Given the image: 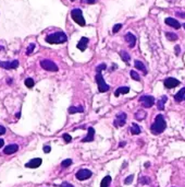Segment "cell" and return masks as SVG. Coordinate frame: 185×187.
Here are the masks:
<instances>
[{"mask_svg":"<svg viewBox=\"0 0 185 187\" xmlns=\"http://www.w3.org/2000/svg\"><path fill=\"white\" fill-rule=\"evenodd\" d=\"M167 128V123L164 121V118L162 115H158L156 117L154 124L150 127V130L154 135H160L161 133H163L164 129Z\"/></svg>","mask_w":185,"mask_h":187,"instance_id":"1","label":"cell"},{"mask_svg":"<svg viewBox=\"0 0 185 187\" xmlns=\"http://www.w3.org/2000/svg\"><path fill=\"white\" fill-rule=\"evenodd\" d=\"M68 41V37L63 32H56L46 37V42L49 44H62Z\"/></svg>","mask_w":185,"mask_h":187,"instance_id":"2","label":"cell"},{"mask_svg":"<svg viewBox=\"0 0 185 187\" xmlns=\"http://www.w3.org/2000/svg\"><path fill=\"white\" fill-rule=\"evenodd\" d=\"M96 77H95V80L97 82V84H98V90L99 92H107L109 91L110 87L106 83V81L104 80L102 78V75H101V71H96Z\"/></svg>","mask_w":185,"mask_h":187,"instance_id":"3","label":"cell"},{"mask_svg":"<svg viewBox=\"0 0 185 187\" xmlns=\"http://www.w3.org/2000/svg\"><path fill=\"white\" fill-rule=\"evenodd\" d=\"M71 15H72V19H73L78 25H81V26H84V25H85V19H84L83 12H82L81 9H73L71 11Z\"/></svg>","mask_w":185,"mask_h":187,"instance_id":"4","label":"cell"},{"mask_svg":"<svg viewBox=\"0 0 185 187\" xmlns=\"http://www.w3.org/2000/svg\"><path fill=\"white\" fill-rule=\"evenodd\" d=\"M40 66H42L43 69L47 70V71H54V72H56V71L59 70L57 65L54 61L49 60V59H44V60L40 61Z\"/></svg>","mask_w":185,"mask_h":187,"instance_id":"5","label":"cell"},{"mask_svg":"<svg viewBox=\"0 0 185 187\" xmlns=\"http://www.w3.org/2000/svg\"><path fill=\"white\" fill-rule=\"evenodd\" d=\"M139 102L143 104L144 107L148 109V107H151V106L154 105L155 99H154V97H151V95H143V97H140Z\"/></svg>","mask_w":185,"mask_h":187,"instance_id":"6","label":"cell"},{"mask_svg":"<svg viewBox=\"0 0 185 187\" xmlns=\"http://www.w3.org/2000/svg\"><path fill=\"white\" fill-rule=\"evenodd\" d=\"M126 123V114L125 113H119L116 114V118H114L113 121V126L114 127H121Z\"/></svg>","mask_w":185,"mask_h":187,"instance_id":"7","label":"cell"},{"mask_svg":"<svg viewBox=\"0 0 185 187\" xmlns=\"http://www.w3.org/2000/svg\"><path fill=\"white\" fill-rule=\"evenodd\" d=\"M92 173L90 172V170H80L78 173H76V178L78 179H80V181H85V179H87V178H90V176H92Z\"/></svg>","mask_w":185,"mask_h":187,"instance_id":"8","label":"cell"},{"mask_svg":"<svg viewBox=\"0 0 185 187\" xmlns=\"http://www.w3.org/2000/svg\"><path fill=\"white\" fill-rule=\"evenodd\" d=\"M0 67L4 68V69H15L19 67L18 60H12V61H0Z\"/></svg>","mask_w":185,"mask_h":187,"instance_id":"9","label":"cell"},{"mask_svg":"<svg viewBox=\"0 0 185 187\" xmlns=\"http://www.w3.org/2000/svg\"><path fill=\"white\" fill-rule=\"evenodd\" d=\"M163 84L167 89H173V87H178L180 84V81L176 80L175 78H167L164 80Z\"/></svg>","mask_w":185,"mask_h":187,"instance_id":"10","label":"cell"},{"mask_svg":"<svg viewBox=\"0 0 185 187\" xmlns=\"http://www.w3.org/2000/svg\"><path fill=\"white\" fill-rule=\"evenodd\" d=\"M124 38H125V41L128 42V46L131 47V48H133L135 46V44H136V37H135L134 34H132V33H126L125 34V36H124Z\"/></svg>","mask_w":185,"mask_h":187,"instance_id":"11","label":"cell"},{"mask_svg":"<svg viewBox=\"0 0 185 187\" xmlns=\"http://www.w3.org/2000/svg\"><path fill=\"white\" fill-rule=\"evenodd\" d=\"M42 162H43L42 159H39V158H36V159H33V160H31L30 162H27L26 164H25V166H26V167H28V169H36V167L40 166Z\"/></svg>","mask_w":185,"mask_h":187,"instance_id":"12","label":"cell"},{"mask_svg":"<svg viewBox=\"0 0 185 187\" xmlns=\"http://www.w3.org/2000/svg\"><path fill=\"white\" fill-rule=\"evenodd\" d=\"M164 22H166V24H168L171 27H173L175 30H179L180 27H181V24L179 23V21H176L175 19H173V18H167Z\"/></svg>","mask_w":185,"mask_h":187,"instance_id":"13","label":"cell"},{"mask_svg":"<svg viewBox=\"0 0 185 187\" xmlns=\"http://www.w3.org/2000/svg\"><path fill=\"white\" fill-rule=\"evenodd\" d=\"M87 131H88V133H87V136L82 140L83 142H90L94 140V138H95V129H94L92 127H90Z\"/></svg>","mask_w":185,"mask_h":187,"instance_id":"14","label":"cell"},{"mask_svg":"<svg viewBox=\"0 0 185 187\" xmlns=\"http://www.w3.org/2000/svg\"><path fill=\"white\" fill-rule=\"evenodd\" d=\"M88 42H90V39L87 38V37H82V38L80 39V42L78 43V48L80 49V51H84L86 49L87 45H88Z\"/></svg>","mask_w":185,"mask_h":187,"instance_id":"15","label":"cell"},{"mask_svg":"<svg viewBox=\"0 0 185 187\" xmlns=\"http://www.w3.org/2000/svg\"><path fill=\"white\" fill-rule=\"evenodd\" d=\"M18 150H19V146L18 145H9L3 149V153L4 154H12V153H14V152H16Z\"/></svg>","mask_w":185,"mask_h":187,"instance_id":"16","label":"cell"},{"mask_svg":"<svg viewBox=\"0 0 185 187\" xmlns=\"http://www.w3.org/2000/svg\"><path fill=\"white\" fill-rule=\"evenodd\" d=\"M184 97H185V87H182V89L174 95V100H175L176 102H182V101L184 100Z\"/></svg>","mask_w":185,"mask_h":187,"instance_id":"17","label":"cell"},{"mask_svg":"<svg viewBox=\"0 0 185 187\" xmlns=\"http://www.w3.org/2000/svg\"><path fill=\"white\" fill-rule=\"evenodd\" d=\"M134 65H135V67L137 68L138 70H140L142 72L144 73V75H147V69H146V67H145V65H144L142 61H139V60H135L134 61Z\"/></svg>","mask_w":185,"mask_h":187,"instance_id":"18","label":"cell"},{"mask_svg":"<svg viewBox=\"0 0 185 187\" xmlns=\"http://www.w3.org/2000/svg\"><path fill=\"white\" fill-rule=\"evenodd\" d=\"M130 92V87H120L116 89V91L114 92V97H119L120 94H126Z\"/></svg>","mask_w":185,"mask_h":187,"instance_id":"19","label":"cell"},{"mask_svg":"<svg viewBox=\"0 0 185 187\" xmlns=\"http://www.w3.org/2000/svg\"><path fill=\"white\" fill-rule=\"evenodd\" d=\"M130 131H131L132 135H138V133H140L142 129H140V127L136 123H134V124H132L131 128H130Z\"/></svg>","mask_w":185,"mask_h":187,"instance_id":"20","label":"cell"},{"mask_svg":"<svg viewBox=\"0 0 185 187\" xmlns=\"http://www.w3.org/2000/svg\"><path fill=\"white\" fill-rule=\"evenodd\" d=\"M168 97H166V95H163V97L160 99V100H158V104H157V107H158V109H160V111H162V109H164V103L167 102Z\"/></svg>","mask_w":185,"mask_h":187,"instance_id":"21","label":"cell"},{"mask_svg":"<svg viewBox=\"0 0 185 187\" xmlns=\"http://www.w3.org/2000/svg\"><path fill=\"white\" fill-rule=\"evenodd\" d=\"M134 116L137 121H143V119L146 118V112H144V111H137V112L135 113Z\"/></svg>","mask_w":185,"mask_h":187,"instance_id":"22","label":"cell"},{"mask_svg":"<svg viewBox=\"0 0 185 187\" xmlns=\"http://www.w3.org/2000/svg\"><path fill=\"white\" fill-rule=\"evenodd\" d=\"M111 183V176H109V175H107L106 177L102 178L101 181V184H100V187H109V185H110Z\"/></svg>","mask_w":185,"mask_h":187,"instance_id":"23","label":"cell"},{"mask_svg":"<svg viewBox=\"0 0 185 187\" xmlns=\"http://www.w3.org/2000/svg\"><path fill=\"white\" fill-rule=\"evenodd\" d=\"M83 111H84V109L82 106H71V107H69L70 114H75V113L83 112Z\"/></svg>","mask_w":185,"mask_h":187,"instance_id":"24","label":"cell"},{"mask_svg":"<svg viewBox=\"0 0 185 187\" xmlns=\"http://www.w3.org/2000/svg\"><path fill=\"white\" fill-rule=\"evenodd\" d=\"M120 56H121V58L123 59V61H125V63H128V61H130V59H131V57H130L128 53V51H120Z\"/></svg>","mask_w":185,"mask_h":187,"instance_id":"25","label":"cell"},{"mask_svg":"<svg viewBox=\"0 0 185 187\" xmlns=\"http://www.w3.org/2000/svg\"><path fill=\"white\" fill-rule=\"evenodd\" d=\"M166 37H167L169 41H176V39H178V35L174 33H171V32H167V33H166Z\"/></svg>","mask_w":185,"mask_h":187,"instance_id":"26","label":"cell"},{"mask_svg":"<svg viewBox=\"0 0 185 187\" xmlns=\"http://www.w3.org/2000/svg\"><path fill=\"white\" fill-rule=\"evenodd\" d=\"M130 75H131L132 79H134L135 81H139L140 79H139V75H138L136 71H134V70H132L131 72H130Z\"/></svg>","mask_w":185,"mask_h":187,"instance_id":"27","label":"cell"},{"mask_svg":"<svg viewBox=\"0 0 185 187\" xmlns=\"http://www.w3.org/2000/svg\"><path fill=\"white\" fill-rule=\"evenodd\" d=\"M72 164V160L71 159H66V160H63L62 163H61V166L62 167H69Z\"/></svg>","mask_w":185,"mask_h":187,"instance_id":"28","label":"cell"},{"mask_svg":"<svg viewBox=\"0 0 185 187\" xmlns=\"http://www.w3.org/2000/svg\"><path fill=\"white\" fill-rule=\"evenodd\" d=\"M25 85L27 87H34V80L32 78H27L25 80Z\"/></svg>","mask_w":185,"mask_h":187,"instance_id":"29","label":"cell"},{"mask_svg":"<svg viewBox=\"0 0 185 187\" xmlns=\"http://www.w3.org/2000/svg\"><path fill=\"white\" fill-rule=\"evenodd\" d=\"M121 27H122V24H116L113 26V29H112V32H113V33H118V32H119L120 30H121Z\"/></svg>","mask_w":185,"mask_h":187,"instance_id":"30","label":"cell"},{"mask_svg":"<svg viewBox=\"0 0 185 187\" xmlns=\"http://www.w3.org/2000/svg\"><path fill=\"white\" fill-rule=\"evenodd\" d=\"M63 139L66 140V143H69V142H71V141H72V137L70 136L69 133H64V135H63Z\"/></svg>","mask_w":185,"mask_h":187,"instance_id":"31","label":"cell"},{"mask_svg":"<svg viewBox=\"0 0 185 187\" xmlns=\"http://www.w3.org/2000/svg\"><path fill=\"white\" fill-rule=\"evenodd\" d=\"M133 178H134V175H130V176H128V177L125 178V181H124V183H125L126 185L131 184L132 181H133Z\"/></svg>","mask_w":185,"mask_h":187,"instance_id":"32","label":"cell"},{"mask_svg":"<svg viewBox=\"0 0 185 187\" xmlns=\"http://www.w3.org/2000/svg\"><path fill=\"white\" fill-rule=\"evenodd\" d=\"M34 48H35V44H31L30 46H28V48H27V51H26V54L27 55H30L32 51H34Z\"/></svg>","mask_w":185,"mask_h":187,"instance_id":"33","label":"cell"},{"mask_svg":"<svg viewBox=\"0 0 185 187\" xmlns=\"http://www.w3.org/2000/svg\"><path fill=\"white\" fill-rule=\"evenodd\" d=\"M107 66H106V63H101V65H99L97 68H96V71H102L104 69H106Z\"/></svg>","mask_w":185,"mask_h":187,"instance_id":"34","label":"cell"},{"mask_svg":"<svg viewBox=\"0 0 185 187\" xmlns=\"http://www.w3.org/2000/svg\"><path fill=\"white\" fill-rule=\"evenodd\" d=\"M60 187H74L72 184H70V183H68V182H63L62 184L60 185Z\"/></svg>","mask_w":185,"mask_h":187,"instance_id":"35","label":"cell"},{"mask_svg":"<svg viewBox=\"0 0 185 187\" xmlns=\"http://www.w3.org/2000/svg\"><path fill=\"white\" fill-rule=\"evenodd\" d=\"M50 151H51V148L49 146H45V147H44V152H45V153H49Z\"/></svg>","mask_w":185,"mask_h":187,"instance_id":"36","label":"cell"},{"mask_svg":"<svg viewBox=\"0 0 185 187\" xmlns=\"http://www.w3.org/2000/svg\"><path fill=\"white\" fill-rule=\"evenodd\" d=\"M6 131H7V129L4 128V127L0 126V136H1V135H4V133H6Z\"/></svg>","mask_w":185,"mask_h":187,"instance_id":"37","label":"cell"},{"mask_svg":"<svg viewBox=\"0 0 185 187\" xmlns=\"http://www.w3.org/2000/svg\"><path fill=\"white\" fill-rule=\"evenodd\" d=\"M96 0H82V2L84 3H88V5H92V3H95Z\"/></svg>","mask_w":185,"mask_h":187,"instance_id":"38","label":"cell"},{"mask_svg":"<svg viewBox=\"0 0 185 187\" xmlns=\"http://www.w3.org/2000/svg\"><path fill=\"white\" fill-rule=\"evenodd\" d=\"M3 145H4V141H3V139H0V148H2Z\"/></svg>","mask_w":185,"mask_h":187,"instance_id":"39","label":"cell"},{"mask_svg":"<svg viewBox=\"0 0 185 187\" xmlns=\"http://www.w3.org/2000/svg\"><path fill=\"white\" fill-rule=\"evenodd\" d=\"M180 54V46H176V55Z\"/></svg>","mask_w":185,"mask_h":187,"instance_id":"40","label":"cell"},{"mask_svg":"<svg viewBox=\"0 0 185 187\" xmlns=\"http://www.w3.org/2000/svg\"><path fill=\"white\" fill-rule=\"evenodd\" d=\"M124 145H125V142H121V143H120V147H123Z\"/></svg>","mask_w":185,"mask_h":187,"instance_id":"41","label":"cell"},{"mask_svg":"<svg viewBox=\"0 0 185 187\" xmlns=\"http://www.w3.org/2000/svg\"><path fill=\"white\" fill-rule=\"evenodd\" d=\"M183 27H184V29H185V23H184V24H183Z\"/></svg>","mask_w":185,"mask_h":187,"instance_id":"42","label":"cell"},{"mask_svg":"<svg viewBox=\"0 0 185 187\" xmlns=\"http://www.w3.org/2000/svg\"><path fill=\"white\" fill-rule=\"evenodd\" d=\"M71 1H74V0H71Z\"/></svg>","mask_w":185,"mask_h":187,"instance_id":"43","label":"cell"}]
</instances>
